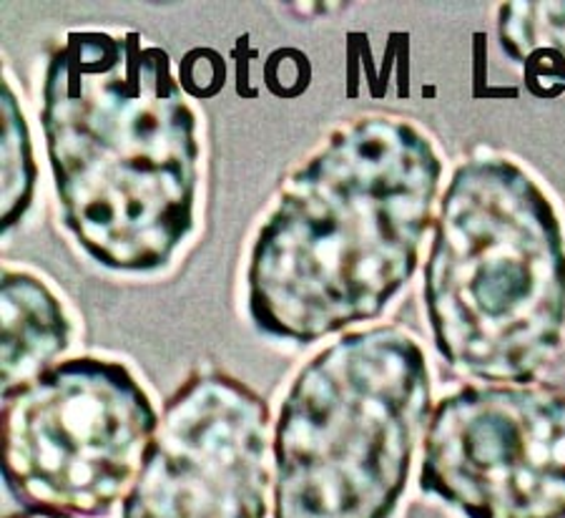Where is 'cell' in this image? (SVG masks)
<instances>
[{
	"mask_svg": "<svg viewBox=\"0 0 565 518\" xmlns=\"http://www.w3.org/2000/svg\"><path fill=\"white\" fill-rule=\"evenodd\" d=\"M440 181V151L420 124L367 114L337 126L281 181L259 226L252 325L307 345L380 317L415 275Z\"/></svg>",
	"mask_w": 565,
	"mask_h": 518,
	"instance_id": "6da1fadb",
	"label": "cell"
},
{
	"mask_svg": "<svg viewBox=\"0 0 565 518\" xmlns=\"http://www.w3.org/2000/svg\"><path fill=\"white\" fill-rule=\"evenodd\" d=\"M41 129L63 226L96 265L157 272L194 232L196 116L141 33L73 31L51 51Z\"/></svg>",
	"mask_w": 565,
	"mask_h": 518,
	"instance_id": "7a4b0ae2",
	"label": "cell"
},
{
	"mask_svg": "<svg viewBox=\"0 0 565 518\" xmlns=\"http://www.w3.org/2000/svg\"><path fill=\"white\" fill-rule=\"evenodd\" d=\"M435 350L465 378L527 385L565 345V226L521 161L493 149L455 167L423 269Z\"/></svg>",
	"mask_w": 565,
	"mask_h": 518,
	"instance_id": "3957f363",
	"label": "cell"
},
{
	"mask_svg": "<svg viewBox=\"0 0 565 518\" xmlns=\"http://www.w3.org/2000/svg\"><path fill=\"white\" fill-rule=\"evenodd\" d=\"M430 398V366L403 327L354 330L319 350L279 405L275 518L395 516Z\"/></svg>",
	"mask_w": 565,
	"mask_h": 518,
	"instance_id": "277c9868",
	"label": "cell"
},
{
	"mask_svg": "<svg viewBox=\"0 0 565 518\" xmlns=\"http://www.w3.org/2000/svg\"><path fill=\"white\" fill-rule=\"evenodd\" d=\"M157 429V408L121 362H56L3 393V486L25 511L106 516L131 490Z\"/></svg>",
	"mask_w": 565,
	"mask_h": 518,
	"instance_id": "5b68a950",
	"label": "cell"
},
{
	"mask_svg": "<svg viewBox=\"0 0 565 518\" xmlns=\"http://www.w3.org/2000/svg\"><path fill=\"white\" fill-rule=\"evenodd\" d=\"M420 490L462 518H565V390L462 385L435 405Z\"/></svg>",
	"mask_w": 565,
	"mask_h": 518,
	"instance_id": "8992f818",
	"label": "cell"
},
{
	"mask_svg": "<svg viewBox=\"0 0 565 518\" xmlns=\"http://www.w3.org/2000/svg\"><path fill=\"white\" fill-rule=\"evenodd\" d=\"M269 408L222 370L194 372L159 415L121 518H267Z\"/></svg>",
	"mask_w": 565,
	"mask_h": 518,
	"instance_id": "52a82bcc",
	"label": "cell"
},
{
	"mask_svg": "<svg viewBox=\"0 0 565 518\" xmlns=\"http://www.w3.org/2000/svg\"><path fill=\"white\" fill-rule=\"evenodd\" d=\"M0 305H3L0 378H3V393H8L56 366L53 360L71 345V323L51 287L23 269L3 267Z\"/></svg>",
	"mask_w": 565,
	"mask_h": 518,
	"instance_id": "ba28073f",
	"label": "cell"
},
{
	"mask_svg": "<svg viewBox=\"0 0 565 518\" xmlns=\"http://www.w3.org/2000/svg\"><path fill=\"white\" fill-rule=\"evenodd\" d=\"M498 41L533 96L565 94V0L500 3Z\"/></svg>",
	"mask_w": 565,
	"mask_h": 518,
	"instance_id": "9c48e42d",
	"label": "cell"
},
{
	"mask_svg": "<svg viewBox=\"0 0 565 518\" xmlns=\"http://www.w3.org/2000/svg\"><path fill=\"white\" fill-rule=\"evenodd\" d=\"M0 131H3V207H0V230L11 232L29 212L35 187V161L31 149L29 124L23 119L11 81H0Z\"/></svg>",
	"mask_w": 565,
	"mask_h": 518,
	"instance_id": "30bf717a",
	"label": "cell"
},
{
	"mask_svg": "<svg viewBox=\"0 0 565 518\" xmlns=\"http://www.w3.org/2000/svg\"><path fill=\"white\" fill-rule=\"evenodd\" d=\"M11 518H73V516H51V514H33V511H25V514H18Z\"/></svg>",
	"mask_w": 565,
	"mask_h": 518,
	"instance_id": "8fae6325",
	"label": "cell"
}]
</instances>
